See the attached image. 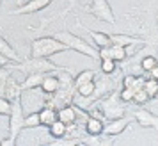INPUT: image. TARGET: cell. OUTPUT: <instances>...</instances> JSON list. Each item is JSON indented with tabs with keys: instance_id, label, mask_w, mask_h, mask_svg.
<instances>
[{
	"instance_id": "cell-1",
	"label": "cell",
	"mask_w": 158,
	"mask_h": 146,
	"mask_svg": "<svg viewBox=\"0 0 158 146\" xmlns=\"http://www.w3.org/2000/svg\"><path fill=\"white\" fill-rule=\"evenodd\" d=\"M20 103L25 114H32V112H39V110L48 105V93H44L41 86L37 88H25L20 93Z\"/></svg>"
},
{
	"instance_id": "cell-2",
	"label": "cell",
	"mask_w": 158,
	"mask_h": 146,
	"mask_svg": "<svg viewBox=\"0 0 158 146\" xmlns=\"http://www.w3.org/2000/svg\"><path fill=\"white\" fill-rule=\"evenodd\" d=\"M69 50V46L66 43H62L59 37L50 36V37H39L32 41V57H50L53 54L59 52Z\"/></svg>"
},
{
	"instance_id": "cell-3",
	"label": "cell",
	"mask_w": 158,
	"mask_h": 146,
	"mask_svg": "<svg viewBox=\"0 0 158 146\" xmlns=\"http://www.w3.org/2000/svg\"><path fill=\"white\" fill-rule=\"evenodd\" d=\"M55 37H59L62 43H66L71 50H75V52H80V54L89 55V57H100V52H96L89 43H85L82 37L75 36V34H71V32H59V34H55Z\"/></svg>"
},
{
	"instance_id": "cell-4",
	"label": "cell",
	"mask_w": 158,
	"mask_h": 146,
	"mask_svg": "<svg viewBox=\"0 0 158 146\" xmlns=\"http://www.w3.org/2000/svg\"><path fill=\"white\" fill-rule=\"evenodd\" d=\"M101 114L107 119H115V118L124 116V102L121 100V96L110 95L101 102Z\"/></svg>"
},
{
	"instance_id": "cell-5",
	"label": "cell",
	"mask_w": 158,
	"mask_h": 146,
	"mask_svg": "<svg viewBox=\"0 0 158 146\" xmlns=\"http://www.w3.org/2000/svg\"><path fill=\"white\" fill-rule=\"evenodd\" d=\"M11 123H9V128H11V139L15 141L18 137V134L22 132V128H25V112L22 109V103L16 98L13 102V112H11Z\"/></svg>"
},
{
	"instance_id": "cell-6",
	"label": "cell",
	"mask_w": 158,
	"mask_h": 146,
	"mask_svg": "<svg viewBox=\"0 0 158 146\" xmlns=\"http://www.w3.org/2000/svg\"><path fill=\"white\" fill-rule=\"evenodd\" d=\"M93 15L101 20V22L108 23V25H112L114 23V15H112V9H110V4H108L107 0H93Z\"/></svg>"
},
{
	"instance_id": "cell-7",
	"label": "cell",
	"mask_w": 158,
	"mask_h": 146,
	"mask_svg": "<svg viewBox=\"0 0 158 146\" xmlns=\"http://www.w3.org/2000/svg\"><path fill=\"white\" fill-rule=\"evenodd\" d=\"M128 55V52H126V46H123V45H117V43H112L110 46H103L100 50V57L101 59H114L115 62H119V61H124Z\"/></svg>"
},
{
	"instance_id": "cell-8",
	"label": "cell",
	"mask_w": 158,
	"mask_h": 146,
	"mask_svg": "<svg viewBox=\"0 0 158 146\" xmlns=\"http://www.w3.org/2000/svg\"><path fill=\"white\" fill-rule=\"evenodd\" d=\"M25 66V64H23ZM25 68H29L30 73H36V71H41V73H50L55 70V64H52L50 61H46V57H34L30 62H27Z\"/></svg>"
},
{
	"instance_id": "cell-9",
	"label": "cell",
	"mask_w": 158,
	"mask_h": 146,
	"mask_svg": "<svg viewBox=\"0 0 158 146\" xmlns=\"http://www.w3.org/2000/svg\"><path fill=\"white\" fill-rule=\"evenodd\" d=\"M126 127H128V121H126L124 118H115V119H110L108 125H105L103 134H107V135H117V134H121Z\"/></svg>"
},
{
	"instance_id": "cell-10",
	"label": "cell",
	"mask_w": 158,
	"mask_h": 146,
	"mask_svg": "<svg viewBox=\"0 0 158 146\" xmlns=\"http://www.w3.org/2000/svg\"><path fill=\"white\" fill-rule=\"evenodd\" d=\"M39 118H41V125H44V127H50V125H53L59 119V112H57V109H55V107L46 105V107H43V109L39 110Z\"/></svg>"
},
{
	"instance_id": "cell-11",
	"label": "cell",
	"mask_w": 158,
	"mask_h": 146,
	"mask_svg": "<svg viewBox=\"0 0 158 146\" xmlns=\"http://www.w3.org/2000/svg\"><path fill=\"white\" fill-rule=\"evenodd\" d=\"M41 88H43V91H44V93H48V95L57 93L59 88H60V79H59V75L46 73V77H44V80H43V84H41Z\"/></svg>"
},
{
	"instance_id": "cell-12",
	"label": "cell",
	"mask_w": 158,
	"mask_h": 146,
	"mask_svg": "<svg viewBox=\"0 0 158 146\" xmlns=\"http://www.w3.org/2000/svg\"><path fill=\"white\" fill-rule=\"evenodd\" d=\"M57 112H59V119L64 121L66 125H73L77 121V116H78V114H77V109H75L73 105H69V103H68V105H62Z\"/></svg>"
},
{
	"instance_id": "cell-13",
	"label": "cell",
	"mask_w": 158,
	"mask_h": 146,
	"mask_svg": "<svg viewBox=\"0 0 158 146\" xmlns=\"http://www.w3.org/2000/svg\"><path fill=\"white\" fill-rule=\"evenodd\" d=\"M85 130L89 135H100L105 130V123H103V119H100V118L89 116V119H87V123H85Z\"/></svg>"
},
{
	"instance_id": "cell-14",
	"label": "cell",
	"mask_w": 158,
	"mask_h": 146,
	"mask_svg": "<svg viewBox=\"0 0 158 146\" xmlns=\"http://www.w3.org/2000/svg\"><path fill=\"white\" fill-rule=\"evenodd\" d=\"M50 4V0H30L29 4H25L22 9H18L16 13L18 15H30V13H36V11H41L46 6Z\"/></svg>"
},
{
	"instance_id": "cell-15",
	"label": "cell",
	"mask_w": 158,
	"mask_h": 146,
	"mask_svg": "<svg viewBox=\"0 0 158 146\" xmlns=\"http://www.w3.org/2000/svg\"><path fill=\"white\" fill-rule=\"evenodd\" d=\"M135 118L142 127H155V128H158V118L153 116V114L148 112V110H137Z\"/></svg>"
},
{
	"instance_id": "cell-16",
	"label": "cell",
	"mask_w": 158,
	"mask_h": 146,
	"mask_svg": "<svg viewBox=\"0 0 158 146\" xmlns=\"http://www.w3.org/2000/svg\"><path fill=\"white\" fill-rule=\"evenodd\" d=\"M44 77H46V73H41V71L29 73V77L22 82V89H25V88H37V86H41L43 80H44Z\"/></svg>"
},
{
	"instance_id": "cell-17",
	"label": "cell",
	"mask_w": 158,
	"mask_h": 146,
	"mask_svg": "<svg viewBox=\"0 0 158 146\" xmlns=\"http://www.w3.org/2000/svg\"><path fill=\"white\" fill-rule=\"evenodd\" d=\"M0 54H4V55L7 59H11L13 62H20V57H18V54L15 52V48H13L2 36H0Z\"/></svg>"
},
{
	"instance_id": "cell-18",
	"label": "cell",
	"mask_w": 158,
	"mask_h": 146,
	"mask_svg": "<svg viewBox=\"0 0 158 146\" xmlns=\"http://www.w3.org/2000/svg\"><path fill=\"white\" fill-rule=\"evenodd\" d=\"M48 128H50L52 137H55V139H62V137H66V134H68V125H66L64 121H60V119H57V121L53 125H50Z\"/></svg>"
},
{
	"instance_id": "cell-19",
	"label": "cell",
	"mask_w": 158,
	"mask_h": 146,
	"mask_svg": "<svg viewBox=\"0 0 158 146\" xmlns=\"http://www.w3.org/2000/svg\"><path fill=\"white\" fill-rule=\"evenodd\" d=\"M144 79L142 77H133V75H128V77H124V80H123V86L124 88H130V89H133V91H139V89H142L144 88Z\"/></svg>"
},
{
	"instance_id": "cell-20",
	"label": "cell",
	"mask_w": 158,
	"mask_h": 146,
	"mask_svg": "<svg viewBox=\"0 0 158 146\" xmlns=\"http://www.w3.org/2000/svg\"><path fill=\"white\" fill-rule=\"evenodd\" d=\"M112 37V43H117V45H123V46H130V45H137L140 43L142 45L144 41L142 39H137V37H130V36H123V34H114Z\"/></svg>"
},
{
	"instance_id": "cell-21",
	"label": "cell",
	"mask_w": 158,
	"mask_h": 146,
	"mask_svg": "<svg viewBox=\"0 0 158 146\" xmlns=\"http://www.w3.org/2000/svg\"><path fill=\"white\" fill-rule=\"evenodd\" d=\"M96 80V73L93 71V70H84L82 73H78V77L75 79V88H80L82 84H87V82H93Z\"/></svg>"
},
{
	"instance_id": "cell-22",
	"label": "cell",
	"mask_w": 158,
	"mask_h": 146,
	"mask_svg": "<svg viewBox=\"0 0 158 146\" xmlns=\"http://www.w3.org/2000/svg\"><path fill=\"white\" fill-rule=\"evenodd\" d=\"M91 36H93L94 43L98 45L100 48H103V46H110V45H112V37L108 36V34H105V32H91Z\"/></svg>"
},
{
	"instance_id": "cell-23",
	"label": "cell",
	"mask_w": 158,
	"mask_h": 146,
	"mask_svg": "<svg viewBox=\"0 0 158 146\" xmlns=\"http://www.w3.org/2000/svg\"><path fill=\"white\" fill-rule=\"evenodd\" d=\"M9 79H11V73L7 71V66L0 68V96H6V93H7Z\"/></svg>"
},
{
	"instance_id": "cell-24",
	"label": "cell",
	"mask_w": 158,
	"mask_h": 146,
	"mask_svg": "<svg viewBox=\"0 0 158 146\" xmlns=\"http://www.w3.org/2000/svg\"><path fill=\"white\" fill-rule=\"evenodd\" d=\"M94 91H96V82H87V84H82L80 88H77V93L80 96H94Z\"/></svg>"
},
{
	"instance_id": "cell-25",
	"label": "cell",
	"mask_w": 158,
	"mask_h": 146,
	"mask_svg": "<svg viewBox=\"0 0 158 146\" xmlns=\"http://www.w3.org/2000/svg\"><path fill=\"white\" fill-rule=\"evenodd\" d=\"M41 125V118L39 112H32V114H25V128H34Z\"/></svg>"
},
{
	"instance_id": "cell-26",
	"label": "cell",
	"mask_w": 158,
	"mask_h": 146,
	"mask_svg": "<svg viewBox=\"0 0 158 146\" xmlns=\"http://www.w3.org/2000/svg\"><path fill=\"white\" fill-rule=\"evenodd\" d=\"M13 103L9 102L7 96H0V116H11Z\"/></svg>"
},
{
	"instance_id": "cell-27",
	"label": "cell",
	"mask_w": 158,
	"mask_h": 146,
	"mask_svg": "<svg viewBox=\"0 0 158 146\" xmlns=\"http://www.w3.org/2000/svg\"><path fill=\"white\" fill-rule=\"evenodd\" d=\"M144 89L148 91V95L151 96V98H155V96L158 95V80L156 79H149V80L144 82Z\"/></svg>"
},
{
	"instance_id": "cell-28",
	"label": "cell",
	"mask_w": 158,
	"mask_h": 146,
	"mask_svg": "<svg viewBox=\"0 0 158 146\" xmlns=\"http://www.w3.org/2000/svg\"><path fill=\"white\" fill-rule=\"evenodd\" d=\"M156 64H158V61L153 57V55H148V57H144L142 61H140V68H142L144 71H151Z\"/></svg>"
},
{
	"instance_id": "cell-29",
	"label": "cell",
	"mask_w": 158,
	"mask_h": 146,
	"mask_svg": "<svg viewBox=\"0 0 158 146\" xmlns=\"http://www.w3.org/2000/svg\"><path fill=\"white\" fill-rule=\"evenodd\" d=\"M114 70H115V61L114 59H101V71L105 73V75L114 73Z\"/></svg>"
},
{
	"instance_id": "cell-30",
	"label": "cell",
	"mask_w": 158,
	"mask_h": 146,
	"mask_svg": "<svg viewBox=\"0 0 158 146\" xmlns=\"http://www.w3.org/2000/svg\"><path fill=\"white\" fill-rule=\"evenodd\" d=\"M149 98H151V96L148 95V91L142 88V89H139V91L135 93V96H133V102L139 103V105H142V103H146L148 100H149Z\"/></svg>"
},
{
	"instance_id": "cell-31",
	"label": "cell",
	"mask_w": 158,
	"mask_h": 146,
	"mask_svg": "<svg viewBox=\"0 0 158 146\" xmlns=\"http://www.w3.org/2000/svg\"><path fill=\"white\" fill-rule=\"evenodd\" d=\"M121 100L124 103H128V102H133V96H135V91L133 89H130V88H123V91H121Z\"/></svg>"
},
{
	"instance_id": "cell-32",
	"label": "cell",
	"mask_w": 158,
	"mask_h": 146,
	"mask_svg": "<svg viewBox=\"0 0 158 146\" xmlns=\"http://www.w3.org/2000/svg\"><path fill=\"white\" fill-rule=\"evenodd\" d=\"M11 64H15L11 59H7L4 54H0V68H6V66H11Z\"/></svg>"
},
{
	"instance_id": "cell-33",
	"label": "cell",
	"mask_w": 158,
	"mask_h": 146,
	"mask_svg": "<svg viewBox=\"0 0 158 146\" xmlns=\"http://www.w3.org/2000/svg\"><path fill=\"white\" fill-rule=\"evenodd\" d=\"M149 75H151V79H156V80H158V64L149 71Z\"/></svg>"
}]
</instances>
